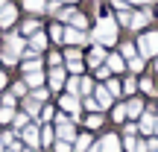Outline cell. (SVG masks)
Masks as SVG:
<instances>
[{
  "label": "cell",
  "mask_w": 158,
  "mask_h": 152,
  "mask_svg": "<svg viewBox=\"0 0 158 152\" xmlns=\"http://www.w3.org/2000/svg\"><path fill=\"white\" fill-rule=\"evenodd\" d=\"M94 41L100 47H111L114 41H117V23H114L111 18H102V21L97 23V29H94Z\"/></svg>",
  "instance_id": "1"
},
{
  "label": "cell",
  "mask_w": 158,
  "mask_h": 152,
  "mask_svg": "<svg viewBox=\"0 0 158 152\" xmlns=\"http://www.w3.org/2000/svg\"><path fill=\"white\" fill-rule=\"evenodd\" d=\"M138 56H143V59L158 56V32H143L138 38Z\"/></svg>",
  "instance_id": "2"
},
{
  "label": "cell",
  "mask_w": 158,
  "mask_h": 152,
  "mask_svg": "<svg viewBox=\"0 0 158 152\" xmlns=\"http://www.w3.org/2000/svg\"><path fill=\"white\" fill-rule=\"evenodd\" d=\"M59 141H73V123L68 117H59Z\"/></svg>",
  "instance_id": "3"
},
{
  "label": "cell",
  "mask_w": 158,
  "mask_h": 152,
  "mask_svg": "<svg viewBox=\"0 0 158 152\" xmlns=\"http://www.w3.org/2000/svg\"><path fill=\"white\" fill-rule=\"evenodd\" d=\"M100 152H120V141H117V135H106V138H102Z\"/></svg>",
  "instance_id": "4"
},
{
  "label": "cell",
  "mask_w": 158,
  "mask_h": 152,
  "mask_svg": "<svg viewBox=\"0 0 158 152\" xmlns=\"http://www.w3.org/2000/svg\"><path fill=\"white\" fill-rule=\"evenodd\" d=\"M15 18H18L15 6H9V3H6V9L0 12V27H12V23H15Z\"/></svg>",
  "instance_id": "5"
},
{
  "label": "cell",
  "mask_w": 158,
  "mask_h": 152,
  "mask_svg": "<svg viewBox=\"0 0 158 152\" xmlns=\"http://www.w3.org/2000/svg\"><path fill=\"white\" fill-rule=\"evenodd\" d=\"M44 47H47V35H44V32H35V35H29V50H32V53L44 50Z\"/></svg>",
  "instance_id": "6"
},
{
  "label": "cell",
  "mask_w": 158,
  "mask_h": 152,
  "mask_svg": "<svg viewBox=\"0 0 158 152\" xmlns=\"http://www.w3.org/2000/svg\"><path fill=\"white\" fill-rule=\"evenodd\" d=\"M106 56H108V53L102 50L100 44H97L94 50H91V56H88V64H91V68H100V64H102V59H106Z\"/></svg>",
  "instance_id": "7"
},
{
  "label": "cell",
  "mask_w": 158,
  "mask_h": 152,
  "mask_svg": "<svg viewBox=\"0 0 158 152\" xmlns=\"http://www.w3.org/2000/svg\"><path fill=\"white\" fill-rule=\"evenodd\" d=\"M64 41H68V44H82L85 32H79V29H73V27H64Z\"/></svg>",
  "instance_id": "8"
},
{
  "label": "cell",
  "mask_w": 158,
  "mask_h": 152,
  "mask_svg": "<svg viewBox=\"0 0 158 152\" xmlns=\"http://www.w3.org/2000/svg\"><path fill=\"white\" fill-rule=\"evenodd\" d=\"M64 82H68V73H64L62 68H56V70L50 73V88H62Z\"/></svg>",
  "instance_id": "9"
},
{
  "label": "cell",
  "mask_w": 158,
  "mask_h": 152,
  "mask_svg": "<svg viewBox=\"0 0 158 152\" xmlns=\"http://www.w3.org/2000/svg\"><path fill=\"white\" fill-rule=\"evenodd\" d=\"M126 114H129V117H141L143 114V102L141 100H129L126 102Z\"/></svg>",
  "instance_id": "10"
},
{
  "label": "cell",
  "mask_w": 158,
  "mask_h": 152,
  "mask_svg": "<svg viewBox=\"0 0 158 152\" xmlns=\"http://www.w3.org/2000/svg\"><path fill=\"white\" fill-rule=\"evenodd\" d=\"M62 108H64V111H70V114H76V111H79V100H76L73 94L62 97Z\"/></svg>",
  "instance_id": "11"
},
{
  "label": "cell",
  "mask_w": 158,
  "mask_h": 152,
  "mask_svg": "<svg viewBox=\"0 0 158 152\" xmlns=\"http://www.w3.org/2000/svg\"><path fill=\"white\" fill-rule=\"evenodd\" d=\"M23 141H27L29 146H38V126H27V129H23Z\"/></svg>",
  "instance_id": "12"
},
{
  "label": "cell",
  "mask_w": 158,
  "mask_h": 152,
  "mask_svg": "<svg viewBox=\"0 0 158 152\" xmlns=\"http://www.w3.org/2000/svg\"><path fill=\"white\" fill-rule=\"evenodd\" d=\"M106 62H108V70H111V73L123 70V59H120L117 53H108V56H106Z\"/></svg>",
  "instance_id": "13"
},
{
  "label": "cell",
  "mask_w": 158,
  "mask_h": 152,
  "mask_svg": "<svg viewBox=\"0 0 158 152\" xmlns=\"http://www.w3.org/2000/svg\"><path fill=\"white\" fill-rule=\"evenodd\" d=\"M149 23V12H138V15H132V23L129 27L132 29H141V27H147Z\"/></svg>",
  "instance_id": "14"
},
{
  "label": "cell",
  "mask_w": 158,
  "mask_h": 152,
  "mask_svg": "<svg viewBox=\"0 0 158 152\" xmlns=\"http://www.w3.org/2000/svg\"><path fill=\"white\" fill-rule=\"evenodd\" d=\"M23 9H29V12H47V3L44 0H23Z\"/></svg>",
  "instance_id": "15"
},
{
  "label": "cell",
  "mask_w": 158,
  "mask_h": 152,
  "mask_svg": "<svg viewBox=\"0 0 158 152\" xmlns=\"http://www.w3.org/2000/svg\"><path fill=\"white\" fill-rule=\"evenodd\" d=\"M23 82H27V88H38V85L44 82V73H41V70H35V73H27V79H23Z\"/></svg>",
  "instance_id": "16"
},
{
  "label": "cell",
  "mask_w": 158,
  "mask_h": 152,
  "mask_svg": "<svg viewBox=\"0 0 158 152\" xmlns=\"http://www.w3.org/2000/svg\"><path fill=\"white\" fill-rule=\"evenodd\" d=\"M97 102H100V108H108L111 105V94L106 88H97Z\"/></svg>",
  "instance_id": "17"
},
{
  "label": "cell",
  "mask_w": 158,
  "mask_h": 152,
  "mask_svg": "<svg viewBox=\"0 0 158 152\" xmlns=\"http://www.w3.org/2000/svg\"><path fill=\"white\" fill-rule=\"evenodd\" d=\"M141 132H147V135L155 132V117H152V114H143V117H141Z\"/></svg>",
  "instance_id": "18"
},
{
  "label": "cell",
  "mask_w": 158,
  "mask_h": 152,
  "mask_svg": "<svg viewBox=\"0 0 158 152\" xmlns=\"http://www.w3.org/2000/svg\"><path fill=\"white\" fill-rule=\"evenodd\" d=\"M6 50H12V53H18V56H23V41L12 35V38H9V47H6Z\"/></svg>",
  "instance_id": "19"
},
{
  "label": "cell",
  "mask_w": 158,
  "mask_h": 152,
  "mask_svg": "<svg viewBox=\"0 0 158 152\" xmlns=\"http://www.w3.org/2000/svg\"><path fill=\"white\" fill-rule=\"evenodd\" d=\"M50 38H53V41H64V27H62V23L50 27Z\"/></svg>",
  "instance_id": "20"
},
{
  "label": "cell",
  "mask_w": 158,
  "mask_h": 152,
  "mask_svg": "<svg viewBox=\"0 0 158 152\" xmlns=\"http://www.w3.org/2000/svg\"><path fill=\"white\" fill-rule=\"evenodd\" d=\"M88 146H91V135H82V138H76V146H73V149H76V152H85Z\"/></svg>",
  "instance_id": "21"
},
{
  "label": "cell",
  "mask_w": 158,
  "mask_h": 152,
  "mask_svg": "<svg viewBox=\"0 0 158 152\" xmlns=\"http://www.w3.org/2000/svg\"><path fill=\"white\" fill-rule=\"evenodd\" d=\"M23 32H27V35L41 32V23H38V21H27V23H23Z\"/></svg>",
  "instance_id": "22"
},
{
  "label": "cell",
  "mask_w": 158,
  "mask_h": 152,
  "mask_svg": "<svg viewBox=\"0 0 158 152\" xmlns=\"http://www.w3.org/2000/svg\"><path fill=\"white\" fill-rule=\"evenodd\" d=\"M12 120H15V111H12L9 105H6V108H0V123H12Z\"/></svg>",
  "instance_id": "23"
},
{
  "label": "cell",
  "mask_w": 158,
  "mask_h": 152,
  "mask_svg": "<svg viewBox=\"0 0 158 152\" xmlns=\"http://www.w3.org/2000/svg\"><path fill=\"white\" fill-rule=\"evenodd\" d=\"M35 70H41V62H35V59L23 62V73H35Z\"/></svg>",
  "instance_id": "24"
},
{
  "label": "cell",
  "mask_w": 158,
  "mask_h": 152,
  "mask_svg": "<svg viewBox=\"0 0 158 152\" xmlns=\"http://www.w3.org/2000/svg\"><path fill=\"white\" fill-rule=\"evenodd\" d=\"M29 126V117L27 114H15V129H27Z\"/></svg>",
  "instance_id": "25"
},
{
  "label": "cell",
  "mask_w": 158,
  "mask_h": 152,
  "mask_svg": "<svg viewBox=\"0 0 158 152\" xmlns=\"http://www.w3.org/2000/svg\"><path fill=\"white\" fill-rule=\"evenodd\" d=\"M120 53H123L126 59H135V56H138V47H132V44H123V47H120Z\"/></svg>",
  "instance_id": "26"
},
{
  "label": "cell",
  "mask_w": 158,
  "mask_h": 152,
  "mask_svg": "<svg viewBox=\"0 0 158 152\" xmlns=\"http://www.w3.org/2000/svg\"><path fill=\"white\" fill-rule=\"evenodd\" d=\"M129 68L135 70V73H138V70H143V56H135V59H129Z\"/></svg>",
  "instance_id": "27"
},
{
  "label": "cell",
  "mask_w": 158,
  "mask_h": 152,
  "mask_svg": "<svg viewBox=\"0 0 158 152\" xmlns=\"http://www.w3.org/2000/svg\"><path fill=\"white\" fill-rule=\"evenodd\" d=\"M100 126H102V117L100 114H91L88 117V129H100Z\"/></svg>",
  "instance_id": "28"
},
{
  "label": "cell",
  "mask_w": 158,
  "mask_h": 152,
  "mask_svg": "<svg viewBox=\"0 0 158 152\" xmlns=\"http://www.w3.org/2000/svg\"><path fill=\"white\" fill-rule=\"evenodd\" d=\"M38 108H41V102L29 97V100H27V111H29V114H38Z\"/></svg>",
  "instance_id": "29"
},
{
  "label": "cell",
  "mask_w": 158,
  "mask_h": 152,
  "mask_svg": "<svg viewBox=\"0 0 158 152\" xmlns=\"http://www.w3.org/2000/svg\"><path fill=\"white\" fill-rule=\"evenodd\" d=\"M85 108H88V111H97V108H100L97 97H85Z\"/></svg>",
  "instance_id": "30"
},
{
  "label": "cell",
  "mask_w": 158,
  "mask_h": 152,
  "mask_svg": "<svg viewBox=\"0 0 158 152\" xmlns=\"http://www.w3.org/2000/svg\"><path fill=\"white\" fill-rule=\"evenodd\" d=\"M91 88H94V82H91V79H82V82H79V91H82L85 97L91 94Z\"/></svg>",
  "instance_id": "31"
},
{
  "label": "cell",
  "mask_w": 158,
  "mask_h": 152,
  "mask_svg": "<svg viewBox=\"0 0 158 152\" xmlns=\"http://www.w3.org/2000/svg\"><path fill=\"white\" fill-rule=\"evenodd\" d=\"M106 91H108L111 97H120V85L114 82V79H108V88H106Z\"/></svg>",
  "instance_id": "32"
},
{
  "label": "cell",
  "mask_w": 158,
  "mask_h": 152,
  "mask_svg": "<svg viewBox=\"0 0 158 152\" xmlns=\"http://www.w3.org/2000/svg\"><path fill=\"white\" fill-rule=\"evenodd\" d=\"M70 21H73V27H76V29H85V27H88V21H85L82 15H73Z\"/></svg>",
  "instance_id": "33"
},
{
  "label": "cell",
  "mask_w": 158,
  "mask_h": 152,
  "mask_svg": "<svg viewBox=\"0 0 158 152\" xmlns=\"http://www.w3.org/2000/svg\"><path fill=\"white\" fill-rule=\"evenodd\" d=\"M141 91H143V94H152V91H155L152 79H143V82H141Z\"/></svg>",
  "instance_id": "34"
},
{
  "label": "cell",
  "mask_w": 158,
  "mask_h": 152,
  "mask_svg": "<svg viewBox=\"0 0 158 152\" xmlns=\"http://www.w3.org/2000/svg\"><path fill=\"white\" fill-rule=\"evenodd\" d=\"M79 56H82V53H79V50H76V47H70V50H68V53H64V59H68V62H76V59H79Z\"/></svg>",
  "instance_id": "35"
},
{
  "label": "cell",
  "mask_w": 158,
  "mask_h": 152,
  "mask_svg": "<svg viewBox=\"0 0 158 152\" xmlns=\"http://www.w3.org/2000/svg\"><path fill=\"white\" fill-rule=\"evenodd\" d=\"M15 97H23L27 94V82H15V91H12Z\"/></svg>",
  "instance_id": "36"
},
{
  "label": "cell",
  "mask_w": 158,
  "mask_h": 152,
  "mask_svg": "<svg viewBox=\"0 0 158 152\" xmlns=\"http://www.w3.org/2000/svg\"><path fill=\"white\" fill-rule=\"evenodd\" d=\"M3 62H6V64H15V62H18V53L6 50V53H3Z\"/></svg>",
  "instance_id": "37"
},
{
  "label": "cell",
  "mask_w": 158,
  "mask_h": 152,
  "mask_svg": "<svg viewBox=\"0 0 158 152\" xmlns=\"http://www.w3.org/2000/svg\"><path fill=\"white\" fill-rule=\"evenodd\" d=\"M135 88H138L135 79H126V82H123V91H126V94H135Z\"/></svg>",
  "instance_id": "38"
},
{
  "label": "cell",
  "mask_w": 158,
  "mask_h": 152,
  "mask_svg": "<svg viewBox=\"0 0 158 152\" xmlns=\"http://www.w3.org/2000/svg\"><path fill=\"white\" fill-rule=\"evenodd\" d=\"M32 100H38V102H44V100H47V91H44V88H35V94H32Z\"/></svg>",
  "instance_id": "39"
},
{
  "label": "cell",
  "mask_w": 158,
  "mask_h": 152,
  "mask_svg": "<svg viewBox=\"0 0 158 152\" xmlns=\"http://www.w3.org/2000/svg\"><path fill=\"white\" fill-rule=\"evenodd\" d=\"M68 91L76 97V91H79V79H68Z\"/></svg>",
  "instance_id": "40"
},
{
  "label": "cell",
  "mask_w": 158,
  "mask_h": 152,
  "mask_svg": "<svg viewBox=\"0 0 158 152\" xmlns=\"http://www.w3.org/2000/svg\"><path fill=\"white\" fill-rule=\"evenodd\" d=\"M70 149H73V146H70L68 141H59V143H56V152H70Z\"/></svg>",
  "instance_id": "41"
},
{
  "label": "cell",
  "mask_w": 158,
  "mask_h": 152,
  "mask_svg": "<svg viewBox=\"0 0 158 152\" xmlns=\"http://www.w3.org/2000/svg\"><path fill=\"white\" fill-rule=\"evenodd\" d=\"M111 6H114V9H120V12L129 9V3H126V0H111Z\"/></svg>",
  "instance_id": "42"
},
{
  "label": "cell",
  "mask_w": 158,
  "mask_h": 152,
  "mask_svg": "<svg viewBox=\"0 0 158 152\" xmlns=\"http://www.w3.org/2000/svg\"><path fill=\"white\" fill-rule=\"evenodd\" d=\"M126 117V105H117L114 108V120H123Z\"/></svg>",
  "instance_id": "43"
},
{
  "label": "cell",
  "mask_w": 158,
  "mask_h": 152,
  "mask_svg": "<svg viewBox=\"0 0 158 152\" xmlns=\"http://www.w3.org/2000/svg\"><path fill=\"white\" fill-rule=\"evenodd\" d=\"M68 68H70V70H73V73H82V68H85V64H82V62H79V59H76V62H70V64H68Z\"/></svg>",
  "instance_id": "44"
},
{
  "label": "cell",
  "mask_w": 158,
  "mask_h": 152,
  "mask_svg": "<svg viewBox=\"0 0 158 152\" xmlns=\"http://www.w3.org/2000/svg\"><path fill=\"white\" fill-rule=\"evenodd\" d=\"M120 23H123V27H129V23H132V15H129V12H120Z\"/></svg>",
  "instance_id": "45"
},
{
  "label": "cell",
  "mask_w": 158,
  "mask_h": 152,
  "mask_svg": "<svg viewBox=\"0 0 158 152\" xmlns=\"http://www.w3.org/2000/svg\"><path fill=\"white\" fill-rule=\"evenodd\" d=\"M50 141H53V132L44 129V132H41V143H50Z\"/></svg>",
  "instance_id": "46"
},
{
  "label": "cell",
  "mask_w": 158,
  "mask_h": 152,
  "mask_svg": "<svg viewBox=\"0 0 158 152\" xmlns=\"http://www.w3.org/2000/svg\"><path fill=\"white\" fill-rule=\"evenodd\" d=\"M97 76H100V79H111V70H108V68H100V70H97Z\"/></svg>",
  "instance_id": "47"
},
{
  "label": "cell",
  "mask_w": 158,
  "mask_h": 152,
  "mask_svg": "<svg viewBox=\"0 0 158 152\" xmlns=\"http://www.w3.org/2000/svg\"><path fill=\"white\" fill-rule=\"evenodd\" d=\"M50 64H53V68H59V64H62V56H59V53H53V56H50Z\"/></svg>",
  "instance_id": "48"
},
{
  "label": "cell",
  "mask_w": 158,
  "mask_h": 152,
  "mask_svg": "<svg viewBox=\"0 0 158 152\" xmlns=\"http://www.w3.org/2000/svg\"><path fill=\"white\" fill-rule=\"evenodd\" d=\"M3 105H9V108L15 105V94H6V97H3Z\"/></svg>",
  "instance_id": "49"
},
{
  "label": "cell",
  "mask_w": 158,
  "mask_h": 152,
  "mask_svg": "<svg viewBox=\"0 0 158 152\" xmlns=\"http://www.w3.org/2000/svg\"><path fill=\"white\" fill-rule=\"evenodd\" d=\"M62 6H59V0H53V3H47V12H59Z\"/></svg>",
  "instance_id": "50"
},
{
  "label": "cell",
  "mask_w": 158,
  "mask_h": 152,
  "mask_svg": "<svg viewBox=\"0 0 158 152\" xmlns=\"http://www.w3.org/2000/svg\"><path fill=\"white\" fill-rule=\"evenodd\" d=\"M147 152H158V141H149L147 143Z\"/></svg>",
  "instance_id": "51"
},
{
  "label": "cell",
  "mask_w": 158,
  "mask_h": 152,
  "mask_svg": "<svg viewBox=\"0 0 158 152\" xmlns=\"http://www.w3.org/2000/svg\"><path fill=\"white\" fill-rule=\"evenodd\" d=\"M126 3H138V6H147V3H152V0H126Z\"/></svg>",
  "instance_id": "52"
},
{
  "label": "cell",
  "mask_w": 158,
  "mask_h": 152,
  "mask_svg": "<svg viewBox=\"0 0 158 152\" xmlns=\"http://www.w3.org/2000/svg\"><path fill=\"white\" fill-rule=\"evenodd\" d=\"M3 85H6V73H0V88H3Z\"/></svg>",
  "instance_id": "53"
},
{
  "label": "cell",
  "mask_w": 158,
  "mask_h": 152,
  "mask_svg": "<svg viewBox=\"0 0 158 152\" xmlns=\"http://www.w3.org/2000/svg\"><path fill=\"white\" fill-rule=\"evenodd\" d=\"M3 9H6V0H0V12H3Z\"/></svg>",
  "instance_id": "54"
},
{
  "label": "cell",
  "mask_w": 158,
  "mask_h": 152,
  "mask_svg": "<svg viewBox=\"0 0 158 152\" xmlns=\"http://www.w3.org/2000/svg\"><path fill=\"white\" fill-rule=\"evenodd\" d=\"M0 152H3V141H0Z\"/></svg>",
  "instance_id": "55"
},
{
  "label": "cell",
  "mask_w": 158,
  "mask_h": 152,
  "mask_svg": "<svg viewBox=\"0 0 158 152\" xmlns=\"http://www.w3.org/2000/svg\"><path fill=\"white\" fill-rule=\"evenodd\" d=\"M155 132H158V120H155Z\"/></svg>",
  "instance_id": "56"
},
{
  "label": "cell",
  "mask_w": 158,
  "mask_h": 152,
  "mask_svg": "<svg viewBox=\"0 0 158 152\" xmlns=\"http://www.w3.org/2000/svg\"><path fill=\"white\" fill-rule=\"evenodd\" d=\"M68 3H73V0H68Z\"/></svg>",
  "instance_id": "57"
},
{
  "label": "cell",
  "mask_w": 158,
  "mask_h": 152,
  "mask_svg": "<svg viewBox=\"0 0 158 152\" xmlns=\"http://www.w3.org/2000/svg\"><path fill=\"white\" fill-rule=\"evenodd\" d=\"M155 68H158V62H155Z\"/></svg>",
  "instance_id": "58"
}]
</instances>
